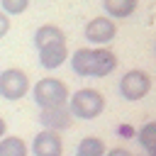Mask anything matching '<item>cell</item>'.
Returning a JSON list of instances; mask_svg holds the SVG:
<instances>
[{
    "mask_svg": "<svg viewBox=\"0 0 156 156\" xmlns=\"http://www.w3.org/2000/svg\"><path fill=\"white\" fill-rule=\"evenodd\" d=\"M117 68V56L115 51L105 46H83L71 54V71L80 78H105Z\"/></svg>",
    "mask_w": 156,
    "mask_h": 156,
    "instance_id": "cell-1",
    "label": "cell"
},
{
    "mask_svg": "<svg viewBox=\"0 0 156 156\" xmlns=\"http://www.w3.org/2000/svg\"><path fill=\"white\" fill-rule=\"evenodd\" d=\"M68 110L78 119H95L105 112V95L95 88H80L68 95Z\"/></svg>",
    "mask_w": 156,
    "mask_h": 156,
    "instance_id": "cell-2",
    "label": "cell"
},
{
    "mask_svg": "<svg viewBox=\"0 0 156 156\" xmlns=\"http://www.w3.org/2000/svg\"><path fill=\"white\" fill-rule=\"evenodd\" d=\"M34 102L41 107H56V105H66L68 102V85L61 80V78H54V76H46V78H39L32 88H29Z\"/></svg>",
    "mask_w": 156,
    "mask_h": 156,
    "instance_id": "cell-3",
    "label": "cell"
},
{
    "mask_svg": "<svg viewBox=\"0 0 156 156\" xmlns=\"http://www.w3.org/2000/svg\"><path fill=\"white\" fill-rule=\"evenodd\" d=\"M151 90V76L141 68H132L119 78V95L129 102L144 100Z\"/></svg>",
    "mask_w": 156,
    "mask_h": 156,
    "instance_id": "cell-4",
    "label": "cell"
},
{
    "mask_svg": "<svg viewBox=\"0 0 156 156\" xmlns=\"http://www.w3.org/2000/svg\"><path fill=\"white\" fill-rule=\"evenodd\" d=\"M29 88H32L29 76L22 68H5L0 73V98L15 102V100H22L29 93Z\"/></svg>",
    "mask_w": 156,
    "mask_h": 156,
    "instance_id": "cell-5",
    "label": "cell"
},
{
    "mask_svg": "<svg viewBox=\"0 0 156 156\" xmlns=\"http://www.w3.org/2000/svg\"><path fill=\"white\" fill-rule=\"evenodd\" d=\"M83 34H85V39H88L90 44L105 46V44H110V41L117 37V24H115V20H110L107 15H100V17H93V20L85 24Z\"/></svg>",
    "mask_w": 156,
    "mask_h": 156,
    "instance_id": "cell-6",
    "label": "cell"
},
{
    "mask_svg": "<svg viewBox=\"0 0 156 156\" xmlns=\"http://www.w3.org/2000/svg\"><path fill=\"white\" fill-rule=\"evenodd\" d=\"M73 115L68 110V105H56V107H41L39 110V124L44 129H51V132H63L73 124Z\"/></svg>",
    "mask_w": 156,
    "mask_h": 156,
    "instance_id": "cell-7",
    "label": "cell"
},
{
    "mask_svg": "<svg viewBox=\"0 0 156 156\" xmlns=\"http://www.w3.org/2000/svg\"><path fill=\"white\" fill-rule=\"evenodd\" d=\"M32 154L34 156H63V139L58 132L51 129H41L34 139H32Z\"/></svg>",
    "mask_w": 156,
    "mask_h": 156,
    "instance_id": "cell-8",
    "label": "cell"
},
{
    "mask_svg": "<svg viewBox=\"0 0 156 156\" xmlns=\"http://www.w3.org/2000/svg\"><path fill=\"white\" fill-rule=\"evenodd\" d=\"M39 51V63L46 68V71H56L61 63H66L68 58V46L66 41H49L44 46L37 49Z\"/></svg>",
    "mask_w": 156,
    "mask_h": 156,
    "instance_id": "cell-9",
    "label": "cell"
},
{
    "mask_svg": "<svg viewBox=\"0 0 156 156\" xmlns=\"http://www.w3.org/2000/svg\"><path fill=\"white\" fill-rule=\"evenodd\" d=\"M139 0H102V10L110 20H127L136 12Z\"/></svg>",
    "mask_w": 156,
    "mask_h": 156,
    "instance_id": "cell-10",
    "label": "cell"
},
{
    "mask_svg": "<svg viewBox=\"0 0 156 156\" xmlns=\"http://www.w3.org/2000/svg\"><path fill=\"white\" fill-rule=\"evenodd\" d=\"M49 41H66V32L61 27H56V24H41V27H37V32H34V46L39 49V46H44Z\"/></svg>",
    "mask_w": 156,
    "mask_h": 156,
    "instance_id": "cell-11",
    "label": "cell"
},
{
    "mask_svg": "<svg viewBox=\"0 0 156 156\" xmlns=\"http://www.w3.org/2000/svg\"><path fill=\"white\" fill-rule=\"evenodd\" d=\"M0 156H29V146L20 136H2L0 139Z\"/></svg>",
    "mask_w": 156,
    "mask_h": 156,
    "instance_id": "cell-12",
    "label": "cell"
},
{
    "mask_svg": "<svg viewBox=\"0 0 156 156\" xmlns=\"http://www.w3.org/2000/svg\"><path fill=\"white\" fill-rule=\"evenodd\" d=\"M136 141L144 146L146 156H156V122H146L136 132Z\"/></svg>",
    "mask_w": 156,
    "mask_h": 156,
    "instance_id": "cell-13",
    "label": "cell"
},
{
    "mask_svg": "<svg viewBox=\"0 0 156 156\" xmlns=\"http://www.w3.org/2000/svg\"><path fill=\"white\" fill-rule=\"evenodd\" d=\"M105 151H107V146L100 136H83L76 149L78 156H105Z\"/></svg>",
    "mask_w": 156,
    "mask_h": 156,
    "instance_id": "cell-14",
    "label": "cell"
},
{
    "mask_svg": "<svg viewBox=\"0 0 156 156\" xmlns=\"http://www.w3.org/2000/svg\"><path fill=\"white\" fill-rule=\"evenodd\" d=\"M29 7V0H0V10L10 17V15H22Z\"/></svg>",
    "mask_w": 156,
    "mask_h": 156,
    "instance_id": "cell-15",
    "label": "cell"
},
{
    "mask_svg": "<svg viewBox=\"0 0 156 156\" xmlns=\"http://www.w3.org/2000/svg\"><path fill=\"white\" fill-rule=\"evenodd\" d=\"M7 32H10V17H7V15L0 10V39H2Z\"/></svg>",
    "mask_w": 156,
    "mask_h": 156,
    "instance_id": "cell-16",
    "label": "cell"
},
{
    "mask_svg": "<svg viewBox=\"0 0 156 156\" xmlns=\"http://www.w3.org/2000/svg\"><path fill=\"white\" fill-rule=\"evenodd\" d=\"M105 156H132L127 149H122V146H117V149H107L105 151Z\"/></svg>",
    "mask_w": 156,
    "mask_h": 156,
    "instance_id": "cell-17",
    "label": "cell"
},
{
    "mask_svg": "<svg viewBox=\"0 0 156 156\" xmlns=\"http://www.w3.org/2000/svg\"><path fill=\"white\" fill-rule=\"evenodd\" d=\"M5 134H7V122H5L2 117H0V139H2Z\"/></svg>",
    "mask_w": 156,
    "mask_h": 156,
    "instance_id": "cell-18",
    "label": "cell"
},
{
    "mask_svg": "<svg viewBox=\"0 0 156 156\" xmlns=\"http://www.w3.org/2000/svg\"><path fill=\"white\" fill-rule=\"evenodd\" d=\"M76 156H78V154H76Z\"/></svg>",
    "mask_w": 156,
    "mask_h": 156,
    "instance_id": "cell-19",
    "label": "cell"
}]
</instances>
